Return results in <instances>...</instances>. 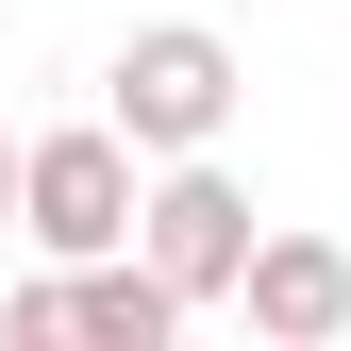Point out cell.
<instances>
[{
  "mask_svg": "<svg viewBox=\"0 0 351 351\" xmlns=\"http://www.w3.org/2000/svg\"><path fill=\"white\" fill-rule=\"evenodd\" d=\"M101 117L134 134V167H167V151H217V134H234V51H217L201 17H151L134 51L101 67Z\"/></svg>",
  "mask_w": 351,
  "mask_h": 351,
  "instance_id": "cell-1",
  "label": "cell"
},
{
  "mask_svg": "<svg viewBox=\"0 0 351 351\" xmlns=\"http://www.w3.org/2000/svg\"><path fill=\"white\" fill-rule=\"evenodd\" d=\"M17 234L84 268V251H134V134L84 117V134H17Z\"/></svg>",
  "mask_w": 351,
  "mask_h": 351,
  "instance_id": "cell-2",
  "label": "cell"
},
{
  "mask_svg": "<svg viewBox=\"0 0 351 351\" xmlns=\"http://www.w3.org/2000/svg\"><path fill=\"white\" fill-rule=\"evenodd\" d=\"M234 251H251V184L217 151H167V184H134V268L201 318V301H234Z\"/></svg>",
  "mask_w": 351,
  "mask_h": 351,
  "instance_id": "cell-3",
  "label": "cell"
},
{
  "mask_svg": "<svg viewBox=\"0 0 351 351\" xmlns=\"http://www.w3.org/2000/svg\"><path fill=\"white\" fill-rule=\"evenodd\" d=\"M234 318L268 335V351H335V335H351V251L251 217V251H234Z\"/></svg>",
  "mask_w": 351,
  "mask_h": 351,
  "instance_id": "cell-4",
  "label": "cell"
},
{
  "mask_svg": "<svg viewBox=\"0 0 351 351\" xmlns=\"http://www.w3.org/2000/svg\"><path fill=\"white\" fill-rule=\"evenodd\" d=\"M67 335H101V351H167V335H184V301H167L134 251H84V268H67Z\"/></svg>",
  "mask_w": 351,
  "mask_h": 351,
  "instance_id": "cell-5",
  "label": "cell"
},
{
  "mask_svg": "<svg viewBox=\"0 0 351 351\" xmlns=\"http://www.w3.org/2000/svg\"><path fill=\"white\" fill-rule=\"evenodd\" d=\"M0 217H17V134H0Z\"/></svg>",
  "mask_w": 351,
  "mask_h": 351,
  "instance_id": "cell-6",
  "label": "cell"
}]
</instances>
